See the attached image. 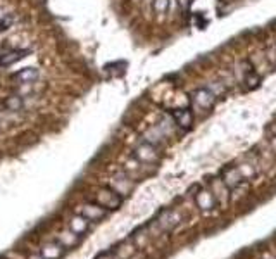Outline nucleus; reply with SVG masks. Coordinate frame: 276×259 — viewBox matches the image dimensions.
<instances>
[{"label":"nucleus","instance_id":"obj_8","mask_svg":"<svg viewBox=\"0 0 276 259\" xmlns=\"http://www.w3.org/2000/svg\"><path fill=\"white\" fill-rule=\"evenodd\" d=\"M36 78H38V69H35V67H24V69L12 75V80H19L23 83H31Z\"/></svg>","mask_w":276,"mask_h":259},{"label":"nucleus","instance_id":"obj_5","mask_svg":"<svg viewBox=\"0 0 276 259\" xmlns=\"http://www.w3.org/2000/svg\"><path fill=\"white\" fill-rule=\"evenodd\" d=\"M88 227H90V221L81 214H75L71 220H69V230L75 232L76 235H83V233L88 230Z\"/></svg>","mask_w":276,"mask_h":259},{"label":"nucleus","instance_id":"obj_12","mask_svg":"<svg viewBox=\"0 0 276 259\" xmlns=\"http://www.w3.org/2000/svg\"><path fill=\"white\" fill-rule=\"evenodd\" d=\"M5 107H7L9 111H19L21 107H23V98L21 97H9L7 100H5Z\"/></svg>","mask_w":276,"mask_h":259},{"label":"nucleus","instance_id":"obj_11","mask_svg":"<svg viewBox=\"0 0 276 259\" xmlns=\"http://www.w3.org/2000/svg\"><path fill=\"white\" fill-rule=\"evenodd\" d=\"M195 200H197V206L200 209H211L214 206L213 195H211V192H205V190H202L200 194H197Z\"/></svg>","mask_w":276,"mask_h":259},{"label":"nucleus","instance_id":"obj_9","mask_svg":"<svg viewBox=\"0 0 276 259\" xmlns=\"http://www.w3.org/2000/svg\"><path fill=\"white\" fill-rule=\"evenodd\" d=\"M42 256L45 259H61L62 256V247H61L59 243H45L44 247H42Z\"/></svg>","mask_w":276,"mask_h":259},{"label":"nucleus","instance_id":"obj_6","mask_svg":"<svg viewBox=\"0 0 276 259\" xmlns=\"http://www.w3.org/2000/svg\"><path fill=\"white\" fill-rule=\"evenodd\" d=\"M173 118L176 121L178 126H182V128H190L193 121V116H192V111L190 109H178L173 111Z\"/></svg>","mask_w":276,"mask_h":259},{"label":"nucleus","instance_id":"obj_4","mask_svg":"<svg viewBox=\"0 0 276 259\" xmlns=\"http://www.w3.org/2000/svg\"><path fill=\"white\" fill-rule=\"evenodd\" d=\"M135 157L142 162H154L157 161V152H155V149L150 144H143V146H140L135 150Z\"/></svg>","mask_w":276,"mask_h":259},{"label":"nucleus","instance_id":"obj_13","mask_svg":"<svg viewBox=\"0 0 276 259\" xmlns=\"http://www.w3.org/2000/svg\"><path fill=\"white\" fill-rule=\"evenodd\" d=\"M168 0H154V11L157 12V14H164L166 11H168Z\"/></svg>","mask_w":276,"mask_h":259},{"label":"nucleus","instance_id":"obj_1","mask_svg":"<svg viewBox=\"0 0 276 259\" xmlns=\"http://www.w3.org/2000/svg\"><path fill=\"white\" fill-rule=\"evenodd\" d=\"M95 200L106 209H118L123 202L121 195L112 189H99L95 194Z\"/></svg>","mask_w":276,"mask_h":259},{"label":"nucleus","instance_id":"obj_3","mask_svg":"<svg viewBox=\"0 0 276 259\" xmlns=\"http://www.w3.org/2000/svg\"><path fill=\"white\" fill-rule=\"evenodd\" d=\"M214 94L211 90H207V88H200V90H197L195 94H193V104L197 107H200V109H209L211 106L214 104Z\"/></svg>","mask_w":276,"mask_h":259},{"label":"nucleus","instance_id":"obj_10","mask_svg":"<svg viewBox=\"0 0 276 259\" xmlns=\"http://www.w3.org/2000/svg\"><path fill=\"white\" fill-rule=\"evenodd\" d=\"M76 243H78V235H76L75 232H62L59 233V245L62 249H71L75 247Z\"/></svg>","mask_w":276,"mask_h":259},{"label":"nucleus","instance_id":"obj_2","mask_svg":"<svg viewBox=\"0 0 276 259\" xmlns=\"http://www.w3.org/2000/svg\"><path fill=\"white\" fill-rule=\"evenodd\" d=\"M106 214H107L106 208H102L100 204L87 202V204L81 206V216H85L88 221H100L106 218Z\"/></svg>","mask_w":276,"mask_h":259},{"label":"nucleus","instance_id":"obj_14","mask_svg":"<svg viewBox=\"0 0 276 259\" xmlns=\"http://www.w3.org/2000/svg\"><path fill=\"white\" fill-rule=\"evenodd\" d=\"M26 259H45V258L44 256H40V254H30Z\"/></svg>","mask_w":276,"mask_h":259},{"label":"nucleus","instance_id":"obj_7","mask_svg":"<svg viewBox=\"0 0 276 259\" xmlns=\"http://www.w3.org/2000/svg\"><path fill=\"white\" fill-rule=\"evenodd\" d=\"M28 50H11L7 54L0 55V66H12L14 63L21 61L23 57H26Z\"/></svg>","mask_w":276,"mask_h":259}]
</instances>
